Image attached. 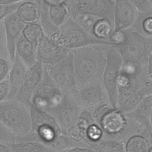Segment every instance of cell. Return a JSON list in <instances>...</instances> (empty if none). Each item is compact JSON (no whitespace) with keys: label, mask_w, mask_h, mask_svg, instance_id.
<instances>
[{"label":"cell","mask_w":152,"mask_h":152,"mask_svg":"<svg viewBox=\"0 0 152 152\" xmlns=\"http://www.w3.org/2000/svg\"><path fill=\"white\" fill-rule=\"evenodd\" d=\"M63 151H65V152H66V151H69V152H71V151H79V152L88 151L89 152V151H93L90 148H88L87 147L75 146V147H70V148L65 149Z\"/></svg>","instance_id":"ab89813d"},{"label":"cell","mask_w":152,"mask_h":152,"mask_svg":"<svg viewBox=\"0 0 152 152\" xmlns=\"http://www.w3.org/2000/svg\"><path fill=\"white\" fill-rule=\"evenodd\" d=\"M65 4L69 17L77 14H87L106 18L113 23L114 0H67Z\"/></svg>","instance_id":"8fae6325"},{"label":"cell","mask_w":152,"mask_h":152,"mask_svg":"<svg viewBox=\"0 0 152 152\" xmlns=\"http://www.w3.org/2000/svg\"><path fill=\"white\" fill-rule=\"evenodd\" d=\"M113 30H122L131 26L138 11L129 0H114Z\"/></svg>","instance_id":"2e32d148"},{"label":"cell","mask_w":152,"mask_h":152,"mask_svg":"<svg viewBox=\"0 0 152 152\" xmlns=\"http://www.w3.org/2000/svg\"><path fill=\"white\" fill-rule=\"evenodd\" d=\"M35 51L37 61L43 65H53L65 58L69 49L61 46L44 34L40 39Z\"/></svg>","instance_id":"4fadbf2b"},{"label":"cell","mask_w":152,"mask_h":152,"mask_svg":"<svg viewBox=\"0 0 152 152\" xmlns=\"http://www.w3.org/2000/svg\"><path fill=\"white\" fill-rule=\"evenodd\" d=\"M67 0H44V1L47 3L49 5H58L65 3Z\"/></svg>","instance_id":"60d3db41"},{"label":"cell","mask_w":152,"mask_h":152,"mask_svg":"<svg viewBox=\"0 0 152 152\" xmlns=\"http://www.w3.org/2000/svg\"><path fill=\"white\" fill-rule=\"evenodd\" d=\"M21 34L36 49L38 42L42 36L44 34V33L40 23H37L26 24L24 27Z\"/></svg>","instance_id":"f546056e"},{"label":"cell","mask_w":152,"mask_h":152,"mask_svg":"<svg viewBox=\"0 0 152 152\" xmlns=\"http://www.w3.org/2000/svg\"><path fill=\"white\" fill-rule=\"evenodd\" d=\"M152 94V86H145L129 96L117 108L124 114L134 109L147 96Z\"/></svg>","instance_id":"603a6c76"},{"label":"cell","mask_w":152,"mask_h":152,"mask_svg":"<svg viewBox=\"0 0 152 152\" xmlns=\"http://www.w3.org/2000/svg\"><path fill=\"white\" fill-rule=\"evenodd\" d=\"M106 61L102 74V82L107 94L109 102L113 107H116V82L123 62L122 56L112 45L106 49Z\"/></svg>","instance_id":"30bf717a"},{"label":"cell","mask_w":152,"mask_h":152,"mask_svg":"<svg viewBox=\"0 0 152 152\" xmlns=\"http://www.w3.org/2000/svg\"><path fill=\"white\" fill-rule=\"evenodd\" d=\"M0 58L9 59V55L2 21L0 22Z\"/></svg>","instance_id":"e575fe53"},{"label":"cell","mask_w":152,"mask_h":152,"mask_svg":"<svg viewBox=\"0 0 152 152\" xmlns=\"http://www.w3.org/2000/svg\"><path fill=\"white\" fill-rule=\"evenodd\" d=\"M144 65L123 61L116 82V107L131 94L145 86H152L151 76Z\"/></svg>","instance_id":"3957f363"},{"label":"cell","mask_w":152,"mask_h":152,"mask_svg":"<svg viewBox=\"0 0 152 152\" xmlns=\"http://www.w3.org/2000/svg\"><path fill=\"white\" fill-rule=\"evenodd\" d=\"M2 23L4 27L9 59L12 62L15 55L16 42L26 24L19 19L15 11L7 15L2 20Z\"/></svg>","instance_id":"9a60e30c"},{"label":"cell","mask_w":152,"mask_h":152,"mask_svg":"<svg viewBox=\"0 0 152 152\" xmlns=\"http://www.w3.org/2000/svg\"><path fill=\"white\" fill-rule=\"evenodd\" d=\"M93 123L95 122L91 112L87 109H83L79 115L76 125L77 138L78 141L85 142L86 132L88 126Z\"/></svg>","instance_id":"83f0119b"},{"label":"cell","mask_w":152,"mask_h":152,"mask_svg":"<svg viewBox=\"0 0 152 152\" xmlns=\"http://www.w3.org/2000/svg\"><path fill=\"white\" fill-rule=\"evenodd\" d=\"M28 68L23 62L19 56L15 53L14 61L8 75L9 93L6 99H13L20 88Z\"/></svg>","instance_id":"ac0fdd59"},{"label":"cell","mask_w":152,"mask_h":152,"mask_svg":"<svg viewBox=\"0 0 152 152\" xmlns=\"http://www.w3.org/2000/svg\"><path fill=\"white\" fill-rule=\"evenodd\" d=\"M31 118V131L26 135L15 136L14 142L38 141L46 145L53 151H63L75 147H87L81 141H77L64 134L55 119L46 112L34 107H29Z\"/></svg>","instance_id":"6da1fadb"},{"label":"cell","mask_w":152,"mask_h":152,"mask_svg":"<svg viewBox=\"0 0 152 152\" xmlns=\"http://www.w3.org/2000/svg\"><path fill=\"white\" fill-rule=\"evenodd\" d=\"M109 44H98L72 49L75 84L78 89L101 79L104 69L106 49Z\"/></svg>","instance_id":"7a4b0ae2"},{"label":"cell","mask_w":152,"mask_h":152,"mask_svg":"<svg viewBox=\"0 0 152 152\" xmlns=\"http://www.w3.org/2000/svg\"><path fill=\"white\" fill-rule=\"evenodd\" d=\"M113 28L114 26L112 22L106 18H100L94 23L91 34L97 39L108 41Z\"/></svg>","instance_id":"4316f807"},{"label":"cell","mask_w":152,"mask_h":152,"mask_svg":"<svg viewBox=\"0 0 152 152\" xmlns=\"http://www.w3.org/2000/svg\"><path fill=\"white\" fill-rule=\"evenodd\" d=\"M59 33L58 43L69 50L98 44L112 45L108 41L90 35L71 17L59 27Z\"/></svg>","instance_id":"52a82bcc"},{"label":"cell","mask_w":152,"mask_h":152,"mask_svg":"<svg viewBox=\"0 0 152 152\" xmlns=\"http://www.w3.org/2000/svg\"><path fill=\"white\" fill-rule=\"evenodd\" d=\"M23 1L12 4H0V22L7 15L15 11L18 7Z\"/></svg>","instance_id":"d6a6232c"},{"label":"cell","mask_w":152,"mask_h":152,"mask_svg":"<svg viewBox=\"0 0 152 152\" xmlns=\"http://www.w3.org/2000/svg\"><path fill=\"white\" fill-rule=\"evenodd\" d=\"M10 151L13 152H50V148L38 141L12 142L7 144Z\"/></svg>","instance_id":"484cf974"},{"label":"cell","mask_w":152,"mask_h":152,"mask_svg":"<svg viewBox=\"0 0 152 152\" xmlns=\"http://www.w3.org/2000/svg\"><path fill=\"white\" fill-rule=\"evenodd\" d=\"M152 10L138 11V15L131 27L138 33L147 37H152Z\"/></svg>","instance_id":"cb8c5ba5"},{"label":"cell","mask_w":152,"mask_h":152,"mask_svg":"<svg viewBox=\"0 0 152 152\" xmlns=\"http://www.w3.org/2000/svg\"><path fill=\"white\" fill-rule=\"evenodd\" d=\"M10 150L7 144L0 142V152H9Z\"/></svg>","instance_id":"b9f144b4"},{"label":"cell","mask_w":152,"mask_h":152,"mask_svg":"<svg viewBox=\"0 0 152 152\" xmlns=\"http://www.w3.org/2000/svg\"><path fill=\"white\" fill-rule=\"evenodd\" d=\"M0 122L15 136L21 137L31 131L29 108L15 99L0 102Z\"/></svg>","instance_id":"5b68a950"},{"label":"cell","mask_w":152,"mask_h":152,"mask_svg":"<svg viewBox=\"0 0 152 152\" xmlns=\"http://www.w3.org/2000/svg\"><path fill=\"white\" fill-rule=\"evenodd\" d=\"M42 74L43 64L37 61L32 66L28 68L24 78L14 99L29 107L31 96L40 81Z\"/></svg>","instance_id":"5bb4252c"},{"label":"cell","mask_w":152,"mask_h":152,"mask_svg":"<svg viewBox=\"0 0 152 152\" xmlns=\"http://www.w3.org/2000/svg\"><path fill=\"white\" fill-rule=\"evenodd\" d=\"M125 142L121 140L101 138L88 144V147L96 152H125Z\"/></svg>","instance_id":"7402d4cb"},{"label":"cell","mask_w":152,"mask_h":152,"mask_svg":"<svg viewBox=\"0 0 152 152\" xmlns=\"http://www.w3.org/2000/svg\"><path fill=\"white\" fill-rule=\"evenodd\" d=\"M63 96L64 94L49 76L45 65H43L42 77L31 96L30 104L46 112L58 104Z\"/></svg>","instance_id":"ba28073f"},{"label":"cell","mask_w":152,"mask_h":152,"mask_svg":"<svg viewBox=\"0 0 152 152\" xmlns=\"http://www.w3.org/2000/svg\"><path fill=\"white\" fill-rule=\"evenodd\" d=\"M69 17L91 36H92V29L94 23L99 18H101L87 14H77Z\"/></svg>","instance_id":"4dcf8cb0"},{"label":"cell","mask_w":152,"mask_h":152,"mask_svg":"<svg viewBox=\"0 0 152 152\" xmlns=\"http://www.w3.org/2000/svg\"><path fill=\"white\" fill-rule=\"evenodd\" d=\"M76 97L81 106L90 112L103 103H109L102 78L92 81L78 89Z\"/></svg>","instance_id":"7c38bea8"},{"label":"cell","mask_w":152,"mask_h":152,"mask_svg":"<svg viewBox=\"0 0 152 152\" xmlns=\"http://www.w3.org/2000/svg\"><path fill=\"white\" fill-rule=\"evenodd\" d=\"M83 109L76 96L64 94L60 102L46 112L55 119L64 134L78 141L77 138L76 125Z\"/></svg>","instance_id":"8992f818"},{"label":"cell","mask_w":152,"mask_h":152,"mask_svg":"<svg viewBox=\"0 0 152 152\" xmlns=\"http://www.w3.org/2000/svg\"><path fill=\"white\" fill-rule=\"evenodd\" d=\"M126 38L119 45H112L123 61L144 65L152 57V37L141 35L131 27L126 28Z\"/></svg>","instance_id":"277c9868"},{"label":"cell","mask_w":152,"mask_h":152,"mask_svg":"<svg viewBox=\"0 0 152 152\" xmlns=\"http://www.w3.org/2000/svg\"><path fill=\"white\" fill-rule=\"evenodd\" d=\"M15 13L25 24L39 23V13L34 0H24L18 7Z\"/></svg>","instance_id":"d6986e66"},{"label":"cell","mask_w":152,"mask_h":152,"mask_svg":"<svg viewBox=\"0 0 152 152\" xmlns=\"http://www.w3.org/2000/svg\"><path fill=\"white\" fill-rule=\"evenodd\" d=\"M9 93V84L6 79L0 81V102L6 99Z\"/></svg>","instance_id":"f35d334b"},{"label":"cell","mask_w":152,"mask_h":152,"mask_svg":"<svg viewBox=\"0 0 152 152\" xmlns=\"http://www.w3.org/2000/svg\"><path fill=\"white\" fill-rule=\"evenodd\" d=\"M125 152H151L152 141L141 134H134L125 141Z\"/></svg>","instance_id":"d4e9b609"},{"label":"cell","mask_w":152,"mask_h":152,"mask_svg":"<svg viewBox=\"0 0 152 152\" xmlns=\"http://www.w3.org/2000/svg\"><path fill=\"white\" fill-rule=\"evenodd\" d=\"M45 65L49 76L63 94L77 95L78 90L75 84L72 50H69L66 57L56 64Z\"/></svg>","instance_id":"9c48e42d"},{"label":"cell","mask_w":152,"mask_h":152,"mask_svg":"<svg viewBox=\"0 0 152 152\" xmlns=\"http://www.w3.org/2000/svg\"><path fill=\"white\" fill-rule=\"evenodd\" d=\"M12 65V62L8 59L0 58V81L7 79Z\"/></svg>","instance_id":"8d00e7d4"},{"label":"cell","mask_w":152,"mask_h":152,"mask_svg":"<svg viewBox=\"0 0 152 152\" xmlns=\"http://www.w3.org/2000/svg\"><path fill=\"white\" fill-rule=\"evenodd\" d=\"M39 10V23L42 27L45 34L50 36L55 32L58 31L59 27H58L51 21L49 13V5L44 0H34Z\"/></svg>","instance_id":"44dd1931"},{"label":"cell","mask_w":152,"mask_h":152,"mask_svg":"<svg viewBox=\"0 0 152 152\" xmlns=\"http://www.w3.org/2000/svg\"><path fill=\"white\" fill-rule=\"evenodd\" d=\"M103 137V132L101 128L96 123L91 124L87 128L85 135V142L88 144L96 141Z\"/></svg>","instance_id":"1f68e13d"},{"label":"cell","mask_w":152,"mask_h":152,"mask_svg":"<svg viewBox=\"0 0 152 152\" xmlns=\"http://www.w3.org/2000/svg\"><path fill=\"white\" fill-rule=\"evenodd\" d=\"M138 11L152 10V2L149 0H129Z\"/></svg>","instance_id":"74e56055"},{"label":"cell","mask_w":152,"mask_h":152,"mask_svg":"<svg viewBox=\"0 0 152 152\" xmlns=\"http://www.w3.org/2000/svg\"><path fill=\"white\" fill-rule=\"evenodd\" d=\"M126 38V30L125 29L122 30H113L110 34L108 41L112 43V45H119L125 41Z\"/></svg>","instance_id":"836d02e7"},{"label":"cell","mask_w":152,"mask_h":152,"mask_svg":"<svg viewBox=\"0 0 152 152\" xmlns=\"http://www.w3.org/2000/svg\"><path fill=\"white\" fill-rule=\"evenodd\" d=\"M149 1H150V2H152V0H149Z\"/></svg>","instance_id":"7bdbcfd3"},{"label":"cell","mask_w":152,"mask_h":152,"mask_svg":"<svg viewBox=\"0 0 152 152\" xmlns=\"http://www.w3.org/2000/svg\"><path fill=\"white\" fill-rule=\"evenodd\" d=\"M15 135L0 122V142L8 144L15 141Z\"/></svg>","instance_id":"d590c367"},{"label":"cell","mask_w":152,"mask_h":152,"mask_svg":"<svg viewBox=\"0 0 152 152\" xmlns=\"http://www.w3.org/2000/svg\"><path fill=\"white\" fill-rule=\"evenodd\" d=\"M49 13L51 21L58 27L62 25L69 17V10L65 3L49 5Z\"/></svg>","instance_id":"f1b7e54d"},{"label":"cell","mask_w":152,"mask_h":152,"mask_svg":"<svg viewBox=\"0 0 152 152\" xmlns=\"http://www.w3.org/2000/svg\"><path fill=\"white\" fill-rule=\"evenodd\" d=\"M15 53L28 68L37 62L35 49L22 34L16 42Z\"/></svg>","instance_id":"ffe728a7"},{"label":"cell","mask_w":152,"mask_h":152,"mask_svg":"<svg viewBox=\"0 0 152 152\" xmlns=\"http://www.w3.org/2000/svg\"><path fill=\"white\" fill-rule=\"evenodd\" d=\"M125 115L133 119L148 133L152 134V94L145 96L134 109Z\"/></svg>","instance_id":"e0dca14e"}]
</instances>
